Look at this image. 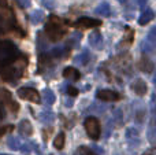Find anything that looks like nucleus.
<instances>
[{"label":"nucleus","mask_w":156,"mask_h":155,"mask_svg":"<svg viewBox=\"0 0 156 155\" xmlns=\"http://www.w3.org/2000/svg\"><path fill=\"white\" fill-rule=\"evenodd\" d=\"M65 142H66V136L63 132H60V133H58V136L55 137L54 147L56 148V150H62V148L65 147Z\"/></svg>","instance_id":"412c9836"},{"label":"nucleus","mask_w":156,"mask_h":155,"mask_svg":"<svg viewBox=\"0 0 156 155\" xmlns=\"http://www.w3.org/2000/svg\"><path fill=\"white\" fill-rule=\"evenodd\" d=\"M132 89L136 95L138 96H144L148 91V87H147V82L141 78H136L134 81L132 82Z\"/></svg>","instance_id":"1a4fd4ad"},{"label":"nucleus","mask_w":156,"mask_h":155,"mask_svg":"<svg viewBox=\"0 0 156 155\" xmlns=\"http://www.w3.org/2000/svg\"><path fill=\"white\" fill-rule=\"evenodd\" d=\"M126 29H127L129 33H126V36L123 37V40L121 41L122 47H130V44L133 43V38H134V33H133V30L130 29V27H126Z\"/></svg>","instance_id":"4be33fe9"},{"label":"nucleus","mask_w":156,"mask_h":155,"mask_svg":"<svg viewBox=\"0 0 156 155\" xmlns=\"http://www.w3.org/2000/svg\"><path fill=\"white\" fill-rule=\"evenodd\" d=\"M12 30H18L21 36H26V33H23V30L16 25L15 15L7 7V2L0 0V36L5 34L7 32H12Z\"/></svg>","instance_id":"f03ea898"},{"label":"nucleus","mask_w":156,"mask_h":155,"mask_svg":"<svg viewBox=\"0 0 156 155\" xmlns=\"http://www.w3.org/2000/svg\"><path fill=\"white\" fill-rule=\"evenodd\" d=\"M147 3H148V0H137V4H138V7H140L141 10H145Z\"/></svg>","instance_id":"2f4dec72"},{"label":"nucleus","mask_w":156,"mask_h":155,"mask_svg":"<svg viewBox=\"0 0 156 155\" xmlns=\"http://www.w3.org/2000/svg\"><path fill=\"white\" fill-rule=\"evenodd\" d=\"M18 96L23 100L27 102H32V103H41V98H40V93L34 89V88H30V87H22L18 89Z\"/></svg>","instance_id":"423d86ee"},{"label":"nucleus","mask_w":156,"mask_h":155,"mask_svg":"<svg viewBox=\"0 0 156 155\" xmlns=\"http://www.w3.org/2000/svg\"><path fill=\"white\" fill-rule=\"evenodd\" d=\"M41 4L47 7L48 10H54L55 8V0H41Z\"/></svg>","instance_id":"bb28decb"},{"label":"nucleus","mask_w":156,"mask_h":155,"mask_svg":"<svg viewBox=\"0 0 156 155\" xmlns=\"http://www.w3.org/2000/svg\"><path fill=\"white\" fill-rule=\"evenodd\" d=\"M0 155H8V154H0Z\"/></svg>","instance_id":"4c0bfd02"},{"label":"nucleus","mask_w":156,"mask_h":155,"mask_svg":"<svg viewBox=\"0 0 156 155\" xmlns=\"http://www.w3.org/2000/svg\"><path fill=\"white\" fill-rule=\"evenodd\" d=\"M144 155H154V148H151L149 151H147V153L144 154Z\"/></svg>","instance_id":"473e14b6"},{"label":"nucleus","mask_w":156,"mask_h":155,"mask_svg":"<svg viewBox=\"0 0 156 155\" xmlns=\"http://www.w3.org/2000/svg\"><path fill=\"white\" fill-rule=\"evenodd\" d=\"M126 137H127L129 140L134 139V137L138 140V131H137V129H134V128H129V129L126 131Z\"/></svg>","instance_id":"393cba45"},{"label":"nucleus","mask_w":156,"mask_h":155,"mask_svg":"<svg viewBox=\"0 0 156 155\" xmlns=\"http://www.w3.org/2000/svg\"><path fill=\"white\" fill-rule=\"evenodd\" d=\"M44 18H45V15H44V13H43L41 10L33 11V14L30 15V21H32V23H34V25H37V23H40V22H43Z\"/></svg>","instance_id":"aec40b11"},{"label":"nucleus","mask_w":156,"mask_h":155,"mask_svg":"<svg viewBox=\"0 0 156 155\" xmlns=\"http://www.w3.org/2000/svg\"><path fill=\"white\" fill-rule=\"evenodd\" d=\"M16 3H18L19 7L22 8H29L30 7V0H15Z\"/></svg>","instance_id":"c85d7f7f"},{"label":"nucleus","mask_w":156,"mask_h":155,"mask_svg":"<svg viewBox=\"0 0 156 155\" xmlns=\"http://www.w3.org/2000/svg\"><path fill=\"white\" fill-rule=\"evenodd\" d=\"M101 25V21L99 19H93V18H86V16H82V18L77 19L73 23V26L80 27V29H92V27H97Z\"/></svg>","instance_id":"6e6552de"},{"label":"nucleus","mask_w":156,"mask_h":155,"mask_svg":"<svg viewBox=\"0 0 156 155\" xmlns=\"http://www.w3.org/2000/svg\"><path fill=\"white\" fill-rule=\"evenodd\" d=\"M19 56L16 45L11 41H0V63H8Z\"/></svg>","instance_id":"20e7f679"},{"label":"nucleus","mask_w":156,"mask_h":155,"mask_svg":"<svg viewBox=\"0 0 156 155\" xmlns=\"http://www.w3.org/2000/svg\"><path fill=\"white\" fill-rule=\"evenodd\" d=\"M69 52H70V49H69L67 47L60 45V47H55V48L51 51L49 56H51V59H65V58L69 55Z\"/></svg>","instance_id":"f8f14e48"},{"label":"nucleus","mask_w":156,"mask_h":155,"mask_svg":"<svg viewBox=\"0 0 156 155\" xmlns=\"http://www.w3.org/2000/svg\"><path fill=\"white\" fill-rule=\"evenodd\" d=\"M155 32H156V27H152V29L149 30V33H148V37H147V41H148L149 44H152V45H154V47H155V44H156Z\"/></svg>","instance_id":"a878e982"},{"label":"nucleus","mask_w":156,"mask_h":155,"mask_svg":"<svg viewBox=\"0 0 156 155\" xmlns=\"http://www.w3.org/2000/svg\"><path fill=\"white\" fill-rule=\"evenodd\" d=\"M88 40H89V44H90L92 48H94V49H101L103 48V36L99 30L90 33Z\"/></svg>","instance_id":"9d476101"},{"label":"nucleus","mask_w":156,"mask_h":155,"mask_svg":"<svg viewBox=\"0 0 156 155\" xmlns=\"http://www.w3.org/2000/svg\"><path fill=\"white\" fill-rule=\"evenodd\" d=\"M86 155H94L93 153H88V154H86Z\"/></svg>","instance_id":"e433bc0d"},{"label":"nucleus","mask_w":156,"mask_h":155,"mask_svg":"<svg viewBox=\"0 0 156 155\" xmlns=\"http://www.w3.org/2000/svg\"><path fill=\"white\" fill-rule=\"evenodd\" d=\"M26 58L21 56L19 55L18 58H15L14 60L8 63H4V65L0 67V77H2L3 81L10 82V84H14L18 80L22 78L25 70H26Z\"/></svg>","instance_id":"f257e3e1"},{"label":"nucleus","mask_w":156,"mask_h":155,"mask_svg":"<svg viewBox=\"0 0 156 155\" xmlns=\"http://www.w3.org/2000/svg\"><path fill=\"white\" fill-rule=\"evenodd\" d=\"M118 2H119V3H122V4H125V3H127L129 0H118Z\"/></svg>","instance_id":"f704fd0d"},{"label":"nucleus","mask_w":156,"mask_h":155,"mask_svg":"<svg viewBox=\"0 0 156 155\" xmlns=\"http://www.w3.org/2000/svg\"><path fill=\"white\" fill-rule=\"evenodd\" d=\"M7 143H8V147H10L11 150H14V151L21 150L22 144H23L22 139H21V137H18V136H11L10 139H8Z\"/></svg>","instance_id":"f3484780"},{"label":"nucleus","mask_w":156,"mask_h":155,"mask_svg":"<svg viewBox=\"0 0 156 155\" xmlns=\"http://www.w3.org/2000/svg\"><path fill=\"white\" fill-rule=\"evenodd\" d=\"M40 120L44 124H52L55 121V115L51 111H43L40 114Z\"/></svg>","instance_id":"5701e85b"},{"label":"nucleus","mask_w":156,"mask_h":155,"mask_svg":"<svg viewBox=\"0 0 156 155\" xmlns=\"http://www.w3.org/2000/svg\"><path fill=\"white\" fill-rule=\"evenodd\" d=\"M76 155H82V154H81V151H78V153H77Z\"/></svg>","instance_id":"c9c22d12"},{"label":"nucleus","mask_w":156,"mask_h":155,"mask_svg":"<svg viewBox=\"0 0 156 155\" xmlns=\"http://www.w3.org/2000/svg\"><path fill=\"white\" fill-rule=\"evenodd\" d=\"M94 14L100 16H110L111 15V7L107 2H103L94 8Z\"/></svg>","instance_id":"dca6fc26"},{"label":"nucleus","mask_w":156,"mask_h":155,"mask_svg":"<svg viewBox=\"0 0 156 155\" xmlns=\"http://www.w3.org/2000/svg\"><path fill=\"white\" fill-rule=\"evenodd\" d=\"M89 59H90V55H89L88 49H83V51L81 52L80 55H78L76 59H74V62H76V63H80L81 66H85V65H88Z\"/></svg>","instance_id":"a211bd4d"},{"label":"nucleus","mask_w":156,"mask_h":155,"mask_svg":"<svg viewBox=\"0 0 156 155\" xmlns=\"http://www.w3.org/2000/svg\"><path fill=\"white\" fill-rule=\"evenodd\" d=\"M18 132L25 137H29L33 135V126L29 120H22L18 125Z\"/></svg>","instance_id":"ddd939ff"},{"label":"nucleus","mask_w":156,"mask_h":155,"mask_svg":"<svg viewBox=\"0 0 156 155\" xmlns=\"http://www.w3.org/2000/svg\"><path fill=\"white\" fill-rule=\"evenodd\" d=\"M63 77L67 80H71V81H78L81 78V73L76 67H66L63 70Z\"/></svg>","instance_id":"2eb2a0df"},{"label":"nucleus","mask_w":156,"mask_h":155,"mask_svg":"<svg viewBox=\"0 0 156 155\" xmlns=\"http://www.w3.org/2000/svg\"><path fill=\"white\" fill-rule=\"evenodd\" d=\"M43 98H44V102H45L47 104H54L55 103V100H56V96H55V93L52 92L49 88H47V89H44V92H43Z\"/></svg>","instance_id":"6ab92c4d"},{"label":"nucleus","mask_w":156,"mask_h":155,"mask_svg":"<svg viewBox=\"0 0 156 155\" xmlns=\"http://www.w3.org/2000/svg\"><path fill=\"white\" fill-rule=\"evenodd\" d=\"M96 98L101 102H118L121 99L116 91H111V89H99L96 92Z\"/></svg>","instance_id":"0eeeda50"},{"label":"nucleus","mask_w":156,"mask_h":155,"mask_svg":"<svg viewBox=\"0 0 156 155\" xmlns=\"http://www.w3.org/2000/svg\"><path fill=\"white\" fill-rule=\"evenodd\" d=\"M67 93H69V95H71V96H77L78 95V89L76 87H71V85H70V87L67 88Z\"/></svg>","instance_id":"c756f323"},{"label":"nucleus","mask_w":156,"mask_h":155,"mask_svg":"<svg viewBox=\"0 0 156 155\" xmlns=\"http://www.w3.org/2000/svg\"><path fill=\"white\" fill-rule=\"evenodd\" d=\"M3 95H4V91H0V100H3Z\"/></svg>","instance_id":"72a5a7b5"},{"label":"nucleus","mask_w":156,"mask_h":155,"mask_svg":"<svg viewBox=\"0 0 156 155\" xmlns=\"http://www.w3.org/2000/svg\"><path fill=\"white\" fill-rule=\"evenodd\" d=\"M11 131H14V126L12 125H5V126H2L0 128V137H3L7 132H11Z\"/></svg>","instance_id":"cd10ccee"},{"label":"nucleus","mask_w":156,"mask_h":155,"mask_svg":"<svg viewBox=\"0 0 156 155\" xmlns=\"http://www.w3.org/2000/svg\"><path fill=\"white\" fill-rule=\"evenodd\" d=\"M5 114H7V113H5V107H4V104L0 103V120H3V118L5 117Z\"/></svg>","instance_id":"7c9ffc66"},{"label":"nucleus","mask_w":156,"mask_h":155,"mask_svg":"<svg viewBox=\"0 0 156 155\" xmlns=\"http://www.w3.org/2000/svg\"><path fill=\"white\" fill-rule=\"evenodd\" d=\"M154 18H155L154 10H151V8H145V10L143 11V14L140 15V18H138V23H140L141 26H145V25L149 23Z\"/></svg>","instance_id":"4468645a"},{"label":"nucleus","mask_w":156,"mask_h":155,"mask_svg":"<svg viewBox=\"0 0 156 155\" xmlns=\"http://www.w3.org/2000/svg\"><path fill=\"white\" fill-rule=\"evenodd\" d=\"M85 131L88 133V136L92 140H99L100 133H101V128H100V121L96 117H88L83 122Z\"/></svg>","instance_id":"39448f33"},{"label":"nucleus","mask_w":156,"mask_h":155,"mask_svg":"<svg viewBox=\"0 0 156 155\" xmlns=\"http://www.w3.org/2000/svg\"><path fill=\"white\" fill-rule=\"evenodd\" d=\"M154 66H155L154 62L149 59L148 55H143L141 59L138 60V69L141 71H144V73H152L154 71Z\"/></svg>","instance_id":"9b49d317"},{"label":"nucleus","mask_w":156,"mask_h":155,"mask_svg":"<svg viewBox=\"0 0 156 155\" xmlns=\"http://www.w3.org/2000/svg\"><path fill=\"white\" fill-rule=\"evenodd\" d=\"M67 26H69L67 21L59 18V16H56V15H49L44 30H45L47 37L51 41L56 43V41H59L62 37H65V34L67 33Z\"/></svg>","instance_id":"7ed1b4c3"},{"label":"nucleus","mask_w":156,"mask_h":155,"mask_svg":"<svg viewBox=\"0 0 156 155\" xmlns=\"http://www.w3.org/2000/svg\"><path fill=\"white\" fill-rule=\"evenodd\" d=\"M134 118L138 124H141L144 120H145V110L144 107H140V109H134Z\"/></svg>","instance_id":"b1692460"}]
</instances>
